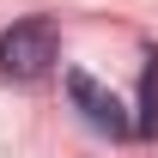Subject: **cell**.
Instances as JSON below:
<instances>
[{
  "label": "cell",
  "mask_w": 158,
  "mask_h": 158,
  "mask_svg": "<svg viewBox=\"0 0 158 158\" xmlns=\"http://www.w3.org/2000/svg\"><path fill=\"white\" fill-rule=\"evenodd\" d=\"M67 98H73L79 122H85L91 134H103V140H134V116H128V103H122L116 91H103L91 73H67Z\"/></svg>",
  "instance_id": "2"
},
{
  "label": "cell",
  "mask_w": 158,
  "mask_h": 158,
  "mask_svg": "<svg viewBox=\"0 0 158 158\" xmlns=\"http://www.w3.org/2000/svg\"><path fill=\"white\" fill-rule=\"evenodd\" d=\"M55 61H61V31H55L49 12H31V19H19V24L0 31V73L6 79L31 85V79H43Z\"/></svg>",
  "instance_id": "1"
},
{
  "label": "cell",
  "mask_w": 158,
  "mask_h": 158,
  "mask_svg": "<svg viewBox=\"0 0 158 158\" xmlns=\"http://www.w3.org/2000/svg\"><path fill=\"white\" fill-rule=\"evenodd\" d=\"M134 140H158V49H146V67H140V110H134Z\"/></svg>",
  "instance_id": "3"
}]
</instances>
